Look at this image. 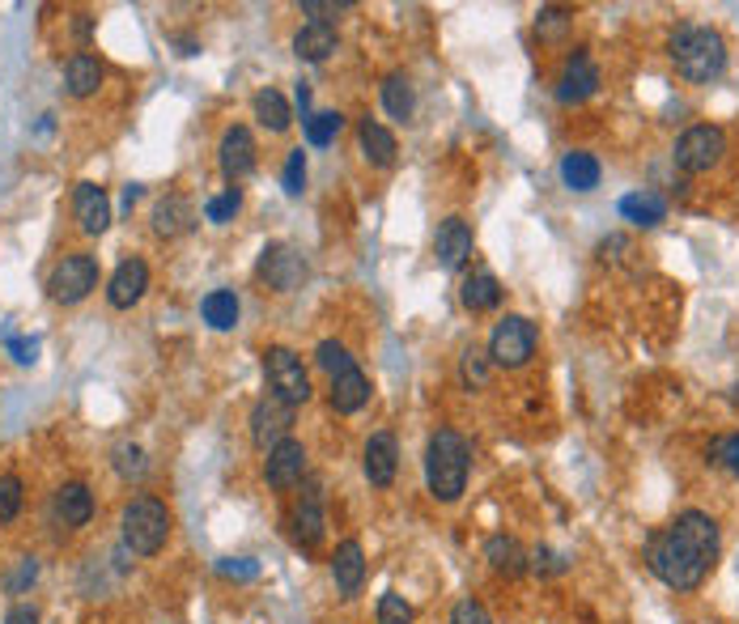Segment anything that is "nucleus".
Masks as SVG:
<instances>
[{"label":"nucleus","instance_id":"nucleus-1","mask_svg":"<svg viewBox=\"0 0 739 624\" xmlns=\"http://www.w3.org/2000/svg\"><path fill=\"white\" fill-rule=\"evenodd\" d=\"M718 561V523L701 510H685L646 544V565L672 590H697Z\"/></svg>","mask_w":739,"mask_h":624},{"label":"nucleus","instance_id":"nucleus-2","mask_svg":"<svg viewBox=\"0 0 739 624\" xmlns=\"http://www.w3.org/2000/svg\"><path fill=\"white\" fill-rule=\"evenodd\" d=\"M472 472V446L455 430H438L425 446V484L438 501H459Z\"/></svg>","mask_w":739,"mask_h":624},{"label":"nucleus","instance_id":"nucleus-3","mask_svg":"<svg viewBox=\"0 0 739 624\" xmlns=\"http://www.w3.org/2000/svg\"><path fill=\"white\" fill-rule=\"evenodd\" d=\"M672 60H676V68H680L685 81L705 86V81H718V77H723V68H727V43H723V35L710 30V26H680V30L672 35Z\"/></svg>","mask_w":739,"mask_h":624},{"label":"nucleus","instance_id":"nucleus-4","mask_svg":"<svg viewBox=\"0 0 739 624\" xmlns=\"http://www.w3.org/2000/svg\"><path fill=\"white\" fill-rule=\"evenodd\" d=\"M170 527H175L170 506L157 501V497H149V493L132 497V501L124 506V514H119L124 548L137 552V557H157V552L166 548V539H170Z\"/></svg>","mask_w":739,"mask_h":624},{"label":"nucleus","instance_id":"nucleus-5","mask_svg":"<svg viewBox=\"0 0 739 624\" xmlns=\"http://www.w3.org/2000/svg\"><path fill=\"white\" fill-rule=\"evenodd\" d=\"M99 289V259L94 255H64L48 277L51 302L60 306H77Z\"/></svg>","mask_w":739,"mask_h":624},{"label":"nucleus","instance_id":"nucleus-6","mask_svg":"<svg viewBox=\"0 0 739 624\" xmlns=\"http://www.w3.org/2000/svg\"><path fill=\"white\" fill-rule=\"evenodd\" d=\"M536 323L523 319V315H506L489 340V361L493 366H506V370H519L536 357Z\"/></svg>","mask_w":739,"mask_h":624},{"label":"nucleus","instance_id":"nucleus-7","mask_svg":"<svg viewBox=\"0 0 739 624\" xmlns=\"http://www.w3.org/2000/svg\"><path fill=\"white\" fill-rule=\"evenodd\" d=\"M264 379H268V391L277 399H285L290 408L310 399V379H306L302 357H297L294 348H268L264 353Z\"/></svg>","mask_w":739,"mask_h":624},{"label":"nucleus","instance_id":"nucleus-8","mask_svg":"<svg viewBox=\"0 0 739 624\" xmlns=\"http://www.w3.org/2000/svg\"><path fill=\"white\" fill-rule=\"evenodd\" d=\"M723 153H727L723 128L697 124V128H689V132L676 141V166H680L685 175H705V170H714V166L723 162Z\"/></svg>","mask_w":739,"mask_h":624},{"label":"nucleus","instance_id":"nucleus-9","mask_svg":"<svg viewBox=\"0 0 739 624\" xmlns=\"http://www.w3.org/2000/svg\"><path fill=\"white\" fill-rule=\"evenodd\" d=\"M290 425H294V408L277 395H264L255 408H251V442L259 450H272L277 442L290 437Z\"/></svg>","mask_w":739,"mask_h":624},{"label":"nucleus","instance_id":"nucleus-10","mask_svg":"<svg viewBox=\"0 0 739 624\" xmlns=\"http://www.w3.org/2000/svg\"><path fill=\"white\" fill-rule=\"evenodd\" d=\"M323 531H328V519H323V481H319V476H310V481L302 484V497H297L294 539L302 544V548H319Z\"/></svg>","mask_w":739,"mask_h":624},{"label":"nucleus","instance_id":"nucleus-11","mask_svg":"<svg viewBox=\"0 0 739 624\" xmlns=\"http://www.w3.org/2000/svg\"><path fill=\"white\" fill-rule=\"evenodd\" d=\"M259 277L277 289V293H290V289H297V285H302V277H306V259L297 255L294 246H285V242H272V246H264Z\"/></svg>","mask_w":739,"mask_h":624},{"label":"nucleus","instance_id":"nucleus-12","mask_svg":"<svg viewBox=\"0 0 739 624\" xmlns=\"http://www.w3.org/2000/svg\"><path fill=\"white\" fill-rule=\"evenodd\" d=\"M264 481L272 488H294V484L306 481V446L297 437H285L268 450L264 459Z\"/></svg>","mask_w":739,"mask_h":624},{"label":"nucleus","instance_id":"nucleus-13","mask_svg":"<svg viewBox=\"0 0 739 624\" xmlns=\"http://www.w3.org/2000/svg\"><path fill=\"white\" fill-rule=\"evenodd\" d=\"M149 289V264L145 259H124L115 272H111V281H106V302L115 306V310H132L141 297H145Z\"/></svg>","mask_w":739,"mask_h":624},{"label":"nucleus","instance_id":"nucleus-14","mask_svg":"<svg viewBox=\"0 0 739 624\" xmlns=\"http://www.w3.org/2000/svg\"><path fill=\"white\" fill-rule=\"evenodd\" d=\"M472 246H476V234L463 217H446L438 226V239H434V255L446 272H459L468 259H472Z\"/></svg>","mask_w":739,"mask_h":624},{"label":"nucleus","instance_id":"nucleus-15","mask_svg":"<svg viewBox=\"0 0 739 624\" xmlns=\"http://www.w3.org/2000/svg\"><path fill=\"white\" fill-rule=\"evenodd\" d=\"M217 162H221V175L230 179V188H234V183H243L246 175L255 170V141H251V132H246L243 124L226 128L221 149H217Z\"/></svg>","mask_w":739,"mask_h":624},{"label":"nucleus","instance_id":"nucleus-16","mask_svg":"<svg viewBox=\"0 0 739 624\" xmlns=\"http://www.w3.org/2000/svg\"><path fill=\"white\" fill-rule=\"evenodd\" d=\"M395 468H399V446H395V433H370L366 450H361V472L374 488H387L395 481Z\"/></svg>","mask_w":739,"mask_h":624},{"label":"nucleus","instance_id":"nucleus-17","mask_svg":"<svg viewBox=\"0 0 739 624\" xmlns=\"http://www.w3.org/2000/svg\"><path fill=\"white\" fill-rule=\"evenodd\" d=\"M599 90V68L587 51H574L561 68V81H557V98L570 106V102H587Z\"/></svg>","mask_w":739,"mask_h":624},{"label":"nucleus","instance_id":"nucleus-18","mask_svg":"<svg viewBox=\"0 0 739 624\" xmlns=\"http://www.w3.org/2000/svg\"><path fill=\"white\" fill-rule=\"evenodd\" d=\"M51 510H55V519L64 523V527H86L90 519H94V493L86 488L81 481H68L55 488V497H51Z\"/></svg>","mask_w":739,"mask_h":624},{"label":"nucleus","instance_id":"nucleus-19","mask_svg":"<svg viewBox=\"0 0 739 624\" xmlns=\"http://www.w3.org/2000/svg\"><path fill=\"white\" fill-rule=\"evenodd\" d=\"M73 213H77V226L99 239L102 230L111 226V200L102 192L99 183H77V195H73Z\"/></svg>","mask_w":739,"mask_h":624},{"label":"nucleus","instance_id":"nucleus-20","mask_svg":"<svg viewBox=\"0 0 739 624\" xmlns=\"http://www.w3.org/2000/svg\"><path fill=\"white\" fill-rule=\"evenodd\" d=\"M332 577H336V590H341L345 599H353V595L361 590V582H366V552H361L357 539L336 544V552H332Z\"/></svg>","mask_w":739,"mask_h":624},{"label":"nucleus","instance_id":"nucleus-21","mask_svg":"<svg viewBox=\"0 0 739 624\" xmlns=\"http://www.w3.org/2000/svg\"><path fill=\"white\" fill-rule=\"evenodd\" d=\"M192 221H196V208H192V200H188V195H162V200L153 204V230H157L162 239H179V234H188V230H192Z\"/></svg>","mask_w":739,"mask_h":624},{"label":"nucleus","instance_id":"nucleus-22","mask_svg":"<svg viewBox=\"0 0 739 624\" xmlns=\"http://www.w3.org/2000/svg\"><path fill=\"white\" fill-rule=\"evenodd\" d=\"M485 561H489L497 574H506V577H519L527 565H532L527 548H523L514 535H489V544H485Z\"/></svg>","mask_w":739,"mask_h":624},{"label":"nucleus","instance_id":"nucleus-23","mask_svg":"<svg viewBox=\"0 0 739 624\" xmlns=\"http://www.w3.org/2000/svg\"><path fill=\"white\" fill-rule=\"evenodd\" d=\"M336 43H341V39H336V26H332V22H328V26H323V22H310V26H302L294 35V55L319 64V60H328V55L336 51Z\"/></svg>","mask_w":739,"mask_h":624},{"label":"nucleus","instance_id":"nucleus-24","mask_svg":"<svg viewBox=\"0 0 739 624\" xmlns=\"http://www.w3.org/2000/svg\"><path fill=\"white\" fill-rule=\"evenodd\" d=\"M366 399H370V379H366V374H361L357 366H353V370H345V374H336V379H332V391H328V404H332L336 412H345V417H348V412H357V408H361Z\"/></svg>","mask_w":739,"mask_h":624},{"label":"nucleus","instance_id":"nucleus-25","mask_svg":"<svg viewBox=\"0 0 739 624\" xmlns=\"http://www.w3.org/2000/svg\"><path fill=\"white\" fill-rule=\"evenodd\" d=\"M64 86H68V94H73V98H90V94H94V90L102 86L99 55H90V51H77V55L64 64Z\"/></svg>","mask_w":739,"mask_h":624},{"label":"nucleus","instance_id":"nucleus-26","mask_svg":"<svg viewBox=\"0 0 739 624\" xmlns=\"http://www.w3.org/2000/svg\"><path fill=\"white\" fill-rule=\"evenodd\" d=\"M561 183H565L570 192H595V188H599V157H595V153H583V149L565 153V157H561Z\"/></svg>","mask_w":739,"mask_h":624},{"label":"nucleus","instance_id":"nucleus-27","mask_svg":"<svg viewBox=\"0 0 739 624\" xmlns=\"http://www.w3.org/2000/svg\"><path fill=\"white\" fill-rule=\"evenodd\" d=\"M621 217L641 226V230H650V226H659L667 217V200L659 192H634L621 200Z\"/></svg>","mask_w":739,"mask_h":624},{"label":"nucleus","instance_id":"nucleus-28","mask_svg":"<svg viewBox=\"0 0 739 624\" xmlns=\"http://www.w3.org/2000/svg\"><path fill=\"white\" fill-rule=\"evenodd\" d=\"M251 106H255V119H259L268 132H285V128L294 124V111H290V102H285V94H281V90H272V86L251 98Z\"/></svg>","mask_w":739,"mask_h":624},{"label":"nucleus","instance_id":"nucleus-29","mask_svg":"<svg viewBox=\"0 0 739 624\" xmlns=\"http://www.w3.org/2000/svg\"><path fill=\"white\" fill-rule=\"evenodd\" d=\"M200 315H204V323H208L213 332H230V328L239 323V297H234V289H213V293L200 302Z\"/></svg>","mask_w":739,"mask_h":624},{"label":"nucleus","instance_id":"nucleus-30","mask_svg":"<svg viewBox=\"0 0 739 624\" xmlns=\"http://www.w3.org/2000/svg\"><path fill=\"white\" fill-rule=\"evenodd\" d=\"M357 141H361V153H366V162H370V166H392L395 162V137L383 128V124L361 119Z\"/></svg>","mask_w":739,"mask_h":624},{"label":"nucleus","instance_id":"nucleus-31","mask_svg":"<svg viewBox=\"0 0 739 624\" xmlns=\"http://www.w3.org/2000/svg\"><path fill=\"white\" fill-rule=\"evenodd\" d=\"M501 302V281L493 277L489 268H476L468 281H463V306L472 310V315H481V310H493Z\"/></svg>","mask_w":739,"mask_h":624},{"label":"nucleus","instance_id":"nucleus-32","mask_svg":"<svg viewBox=\"0 0 739 624\" xmlns=\"http://www.w3.org/2000/svg\"><path fill=\"white\" fill-rule=\"evenodd\" d=\"M383 106H387V115L392 119H412V106H417V94H412V81L404 77V73H392L387 81H383Z\"/></svg>","mask_w":739,"mask_h":624},{"label":"nucleus","instance_id":"nucleus-33","mask_svg":"<svg viewBox=\"0 0 739 624\" xmlns=\"http://www.w3.org/2000/svg\"><path fill=\"white\" fill-rule=\"evenodd\" d=\"M341 128H345V115H336V111H319V115H310V119L302 124L306 144H315V149H328V144L341 137Z\"/></svg>","mask_w":739,"mask_h":624},{"label":"nucleus","instance_id":"nucleus-34","mask_svg":"<svg viewBox=\"0 0 739 624\" xmlns=\"http://www.w3.org/2000/svg\"><path fill=\"white\" fill-rule=\"evenodd\" d=\"M459 379L468 391H481V386L489 383V357L472 344V348H463V357H459Z\"/></svg>","mask_w":739,"mask_h":624},{"label":"nucleus","instance_id":"nucleus-35","mask_svg":"<svg viewBox=\"0 0 739 624\" xmlns=\"http://www.w3.org/2000/svg\"><path fill=\"white\" fill-rule=\"evenodd\" d=\"M315 361H319V370H328L332 379L336 374H345V370H353L357 361H353V353H348L341 340H323L319 348H315Z\"/></svg>","mask_w":739,"mask_h":624},{"label":"nucleus","instance_id":"nucleus-36","mask_svg":"<svg viewBox=\"0 0 739 624\" xmlns=\"http://www.w3.org/2000/svg\"><path fill=\"white\" fill-rule=\"evenodd\" d=\"M115 472L124 476V481H141L149 472V463H145V450L137 446V442H124V446H115Z\"/></svg>","mask_w":739,"mask_h":624},{"label":"nucleus","instance_id":"nucleus-37","mask_svg":"<svg viewBox=\"0 0 739 624\" xmlns=\"http://www.w3.org/2000/svg\"><path fill=\"white\" fill-rule=\"evenodd\" d=\"M239 208H243V192H239V188H226V192L213 195V200L204 204V217H208L213 226H226V221H234Z\"/></svg>","mask_w":739,"mask_h":624},{"label":"nucleus","instance_id":"nucleus-38","mask_svg":"<svg viewBox=\"0 0 739 624\" xmlns=\"http://www.w3.org/2000/svg\"><path fill=\"white\" fill-rule=\"evenodd\" d=\"M17 514H22V481L9 472L0 476V527H9Z\"/></svg>","mask_w":739,"mask_h":624},{"label":"nucleus","instance_id":"nucleus-39","mask_svg":"<svg viewBox=\"0 0 739 624\" xmlns=\"http://www.w3.org/2000/svg\"><path fill=\"white\" fill-rule=\"evenodd\" d=\"M281 188H285V195H302V188H306V153H302V149H290Z\"/></svg>","mask_w":739,"mask_h":624},{"label":"nucleus","instance_id":"nucleus-40","mask_svg":"<svg viewBox=\"0 0 739 624\" xmlns=\"http://www.w3.org/2000/svg\"><path fill=\"white\" fill-rule=\"evenodd\" d=\"M379 624H412V608H408V599H404V595H395V590H387V595L379 599Z\"/></svg>","mask_w":739,"mask_h":624},{"label":"nucleus","instance_id":"nucleus-41","mask_svg":"<svg viewBox=\"0 0 739 624\" xmlns=\"http://www.w3.org/2000/svg\"><path fill=\"white\" fill-rule=\"evenodd\" d=\"M450 624H493V616L485 612L481 599H459L455 612H450Z\"/></svg>","mask_w":739,"mask_h":624},{"label":"nucleus","instance_id":"nucleus-42","mask_svg":"<svg viewBox=\"0 0 739 624\" xmlns=\"http://www.w3.org/2000/svg\"><path fill=\"white\" fill-rule=\"evenodd\" d=\"M710 455H714V463H723L731 476H739V437H718L714 446H710Z\"/></svg>","mask_w":739,"mask_h":624},{"label":"nucleus","instance_id":"nucleus-43","mask_svg":"<svg viewBox=\"0 0 739 624\" xmlns=\"http://www.w3.org/2000/svg\"><path fill=\"white\" fill-rule=\"evenodd\" d=\"M345 9H353V0H302V13L319 17L323 26H328V17H336V13H345Z\"/></svg>","mask_w":739,"mask_h":624},{"label":"nucleus","instance_id":"nucleus-44","mask_svg":"<svg viewBox=\"0 0 739 624\" xmlns=\"http://www.w3.org/2000/svg\"><path fill=\"white\" fill-rule=\"evenodd\" d=\"M532 565H536L540 574H565V570H570V561H565L561 552H552V548H536V552H532Z\"/></svg>","mask_w":739,"mask_h":624},{"label":"nucleus","instance_id":"nucleus-45","mask_svg":"<svg viewBox=\"0 0 739 624\" xmlns=\"http://www.w3.org/2000/svg\"><path fill=\"white\" fill-rule=\"evenodd\" d=\"M217 574H221V577H243V582H251V577L259 574V565H255L251 557H230V561H221V565H217Z\"/></svg>","mask_w":739,"mask_h":624},{"label":"nucleus","instance_id":"nucleus-46","mask_svg":"<svg viewBox=\"0 0 739 624\" xmlns=\"http://www.w3.org/2000/svg\"><path fill=\"white\" fill-rule=\"evenodd\" d=\"M565 26H570L565 9H540V35H544V39H557Z\"/></svg>","mask_w":739,"mask_h":624},{"label":"nucleus","instance_id":"nucleus-47","mask_svg":"<svg viewBox=\"0 0 739 624\" xmlns=\"http://www.w3.org/2000/svg\"><path fill=\"white\" fill-rule=\"evenodd\" d=\"M9 353H13V361L30 366V361H35V353H39V340L35 336H9Z\"/></svg>","mask_w":739,"mask_h":624},{"label":"nucleus","instance_id":"nucleus-48","mask_svg":"<svg viewBox=\"0 0 739 624\" xmlns=\"http://www.w3.org/2000/svg\"><path fill=\"white\" fill-rule=\"evenodd\" d=\"M35 574H39V565H35V557H22V565H17V574L9 577V590H22L26 582H35Z\"/></svg>","mask_w":739,"mask_h":624},{"label":"nucleus","instance_id":"nucleus-49","mask_svg":"<svg viewBox=\"0 0 739 624\" xmlns=\"http://www.w3.org/2000/svg\"><path fill=\"white\" fill-rule=\"evenodd\" d=\"M4 624H39V612H35L30 603H13L9 616H4Z\"/></svg>","mask_w":739,"mask_h":624},{"label":"nucleus","instance_id":"nucleus-50","mask_svg":"<svg viewBox=\"0 0 739 624\" xmlns=\"http://www.w3.org/2000/svg\"><path fill=\"white\" fill-rule=\"evenodd\" d=\"M137 200H141V183H128V188H124V208L132 213V204H137Z\"/></svg>","mask_w":739,"mask_h":624}]
</instances>
